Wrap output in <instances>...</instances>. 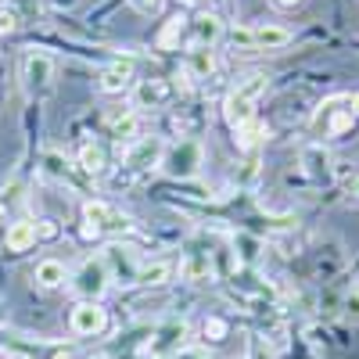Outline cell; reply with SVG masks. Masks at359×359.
Wrapping results in <instances>:
<instances>
[{"instance_id":"cell-1","label":"cell","mask_w":359,"mask_h":359,"mask_svg":"<svg viewBox=\"0 0 359 359\" xmlns=\"http://www.w3.org/2000/svg\"><path fill=\"white\" fill-rule=\"evenodd\" d=\"M266 86H269V79L262 72H252V76L233 83V90H230L226 101H223V118L230 123V130H241L245 123H252V118H255V101L266 94Z\"/></svg>"},{"instance_id":"cell-2","label":"cell","mask_w":359,"mask_h":359,"mask_svg":"<svg viewBox=\"0 0 359 359\" xmlns=\"http://www.w3.org/2000/svg\"><path fill=\"white\" fill-rule=\"evenodd\" d=\"M230 43L233 47H241V50H280L287 47L294 36H291V29L284 25H273V22H259V25H237L230 29Z\"/></svg>"},{"instance_id":"cell-3","label":"cell","mask_w":359,"mask_h":359,"mask_svg":"<svg viewBox=\"0 0 359 359\" xmlns=\"http://www.w3.org/2000/svg\"><path fill=\"white\" fill-rule=\"evenodd\" d=\"M201 165H205V147L194 137L169 144L165 155H162V172L172 176V180H194L201 172Z\"/></svg>"},{"instance_id":"cell-4","label":"cell","mask_w":359,"mask_h":359,"mask_svg":"<svg viewBox=\"0 0 359 359\" xmlns=\"http://www.w3.org/2000/svg\"><path fill=\"white\" fill-rule=\"evenodd\" d=\"M111 284V273H108V266L104 259H83V266L76 269V277H72V291L83 298V302H97V298L108 291Z\"/></svg>"},{"instance_id":"cell-5","label":"cell","mask_w":359,"mask_h":359,"mask_svg":"<svg viewBox=\"0 0 359 359\" xmlns=\"http://www.w3.org/2000/svg\"><path fill=\"white\" fill-rule=\"evenodd\" d=\"M83 233L86 237H97V233H118V230H130L133 223L123 216V212H115V208L108 201H86L83 205Z\"/></svg>"},{"instance_id":"cell-6","label":"cell","mask_w":359,"mask_h":359,"mask_svg":"<svg viewBox=\"0 0 359 359\" xmlns=\"http://www.w3.org/2000/svg\"><path fill=\"white\" fill-rule=\"evenodd\" d=\"M22 83H25V90L33 97L50 94V86H54V62H50V54L29 50L25 62H22Z\"/></svg>"},{"instance_id":"cell-7","label":"cell","mask_w":359,"mask_h":359,"mask_svg":"<svg viewBox=\"0 0 359 359\" xmlns=\"http://www.w3.org/2000/svg\"><path fill=\"white\" fill-rule=\"evenodd\" d=\"M187 338H191V323L187 320H169V323H162L155 331V338L144 345V355H155V359L176 355L180 348H184Z\"/></svg>"},{"instance_id":"cell-8","label":"cell","mask_w":359,"mask_h":359,"mask_svg":"<svg viewBox=\"0 0 359 359\" xmlns=\"http://www.w3.org/2000/svg\"><path fill=\"white\" fill-rule=\"evenodd\" d=\"M101 259H104V266H108V273H111L115 284H137L144 262L137 259L133 248H126V245H108Z\"/></svg>"},{"instance_id":"cell-9","label":"cell","mask_w":359,"mask_h":359,"mask_svg":"<svg viewBox=\"0 0 359 359\" xmlns=\"http://www.w3.org/2000/svg\"><path fill=\"white\" fill-rule=\"evenodd\" d=\"M162 155H165V144L158 137H144V140H133L123 151V165L130 172H144V169L162 165Z\"/></svg>"},{"instance_id":"cell-10","label":"cell","mask_w":359,"mask_h":359,"mask_svg":"<svg viewBox=\"0 0 359 359\" xmlns=\"http://www.w3.org/2000/svg\"><path fill=\"white\" fill-rule=\"evenodd\" d=\"M69 327H72V334H79V338H97L108 327V313L97 302H79L72 309V316H69Z\"/></svg>"},{"instance_id":"cell-11","label":"cell","mask_w":359,"mask_h":359,"mask_svg":"<svg viewBox=\"0 0 359 359\" xmlns=\"http://www.w3.org/2000/svg\"><path fill=\"white\" fill-rule=\"evenodd\" d=\"M187 25H191V43H198V47H216V43L226 36L223 18H219V15H212V11L194 15Z\"/></svg>"},{"instance_id":"cell-12","label":"cell","mask_w":359,"mask_h":359,"mask_svg":"<svg viewBox=\"0 0 359 359\" xmlns=\"http://www.w3.org/2000/svg\"><path fill=\"white\" fill-rule=\"evenodd\" d=\"M172 90L176 86L169 79H140L133 86V108H165Z\"/></svg>"},{"instance_id":"cell-13","label":"cell","mask_w":359,"mask_h":359,"mask_svg":"<svg viewBox=\"0 0 359 359\" xmlns=\"http://www.w3.org/2000/svg\"><path fill=\"white\" fill-rule=\"evenodd\" d=\"M184 72L194 79V83H205L216 76V47H198L191 43L187 57H184Z\"/></svg>"},{"instance_id":"cell-14","label":"cell","mask_w":359,"mask_h":359,"mask_svg":"<svg viewBox=\"0 0 359 359\" xmlns=\"http://www.w3.org/2000/svg\"><path fill=\"white\" fill-rule=\"evenodd\" d=\"M104 123H108V130H111V137L123 144V140H130L133 144V137H137V111L133 108H111L108 115H104Z\"/></svg>"},{"instance_id":"cell-15","label":"cell","mask_w":359,"mask_h":359,"mask_svg":"<svg viewBox=\"0 0 359 359\" xmlns=\"http://www.w3.org/2000/svg\"><path fill=\"white\" fill-rule=\"evenodd\" d=\"M180 277L191 280V284H201L212 277V252H187V259L180 262Z\"/></svg>"},{"instance_id":"cell-16","label":"cell","mask_w":359,"mask_h":359,"mask_svg":"<svg viewBox=\"0 0 359 359\" xmlns=\"http://www.w3.org/2000/svg\"><path fill=\"white\" fill-rule=\"evenodd\" d=\"M33 280H36V287H43V291L62 287V284L69 280V273H65V262H57V259H43V262H36V269H33Z\"/></svg>"},{"instance_id":"cell-17","label":"cell","mask_w":359,"mask_h":359,"mask_svg":"<svg viewBox=\"0 0 359 359\" xmlns=\"http://www.w3.org/2000/svg\"><path fill=\"white\" fill-rule=\"evenodd\" d=\"M133 83V65L130 62H115L101 72V90L104 94H123V90H130Z\"/></svg>"},{"instance_id":"cell-18","label":"cell","mask_w":359,"mask_h":359,"mask_svg":"<svg viewBox=\"0 0 359 359\" xmlns=\"http://www.w3.org/2000/svg\"><path fill=\"white\" fill-rule=\"evenodd\" d=\"M36 245V223H29V219H18L8 226V237H4V248L8 252H29Z\"/></svg>"},{"instance_id":"cell-19","label":"cell","mask_w":359,"mask_h":359,"mask_svg":"<svg viewBox=\"0 0 359 359\" xmlns=\"http://www.w3.org/2000/svg\"><path fill=\"white\" fill-rule=\"evenodd\" d=\"M302 165L313 180H327L331 176V151H327L323 144H309L306 151H302Z\"/></svg>"},{"instance_id":"cell-20","label":"cell","mask_w":359,"mask_h":359,"mask_svg":"<svg viewBox=\"0 0 359 359\" xmlns=\"http://www.w3.org/2000/svg\"><path fill=\"white\" fill-rule=\"evenodd\" d=\"M79 169L86 176H101L108 172V151L101 144H83V151H79Z\"/></svg>"},{"instance_id":"cell-21","label":"cell","mask_w":359,"mask_h":359,"mask_svg":"<svg viewBox=\"0 0 359 359\" xmlns=\"http://www.w3.org/2000/svg\"><path fill=\"white\" fill-rule=\"evenodd\" d=\"M341 101H345V97H334V101H331V111H334V115H331V123L323 126V133H327V137H341V133H348V130H352V123H355L352 108H338Z\"/></svg>"},{"instance_id":"cell-22","label":"cell","mask_w":359,"mask_h":359,"mask_svg":"<svg viewBox=\"0 0 359 359\" xmlns=\"http://www.w3.org/2000/svg\"><path fill=\"white\" fill-rule=\"evenodd\" d=\"M169 277H172V266L169 262H151V266H140L137 284L140 287H162V284H169Z\"/></svg>"},{"instance_id":"cell-23","label":"cell","mask_w":359,"mask_h":359,"mask_svg":"<svg viewBox=\"0 0 359 359\" xmlns=\"http://www.w3.org/2000/svg\"><path fill=\"white\" fill-rule=\"evenodd\" d=\"M233 133H237V137H233V140H237V147H241V151H252V147H259V140H262L269 130L252 118V123H245L241 130H233Z\"/></svg>"},{"instance_id":"cell-24","label":"cell","mask_w":359,"mask_h":359,"mask_svg":"<svg viewBox=\"0 0 359 359\" xmlns=\"http://www.w3.org/2000/svg\"><path fill=\"white\" fill-rule=\"evenodd\" d=\"M184 29H187V18H184V15H172V18L165 22V29L158 33V47H162V50H172V47L180 43V36H184Z\"/></svg>"},{"instance_id":"cell-25","label":"cell","mask_w":359,"mask_h":359,"mask_svg":"<svg viewBox=\"0 0 359 359\" xmlns=\"http://www.w3.org/2000/svg\"><path fill=\"white\" fill-rule=\"evenodd\" d=\"M18 11L11 8V4H0V36H8V33H15L18 29Z\"/></svg>"},{"instance_id":"cell-26","label":"cell","mask_w":359,"mask_h":359,"mask_svg":"<svg viewBox=\"0 0 359 359\" xmlns=\"http://www.w3.org/2000/svg\"><path fill=\"white\" fill-rule=\"evenodd\" d=\"M226 331H230L226 320H219V316H208V320H205V338H208V341H223Z\"/></svg>"},{"instance_id":"cell-27","label":"cell","mask_w":359,"mask_h":359,"mask_svg":"<svg viewBox=\"0 0 359 359\" xmlns=\"http://www.w3.org/2000/svg\"><path fill=\"white\" fill-rule=\"evenodd\" d=\"M248 359H273V348L266 345L262 334H252L248 338Z\"/></svg>"},{"instance_id":"cell-28","label":"cell","mask_w":359,"mask_h":359,"mask_svg":"<svg viewBox=\"0 0 359 359\" xmlns=\"http://www.w3.org/2000/svg\"><path fill=\"white\" fill-rule=\"evenodd\" d=\"M11 8L18 11V18H22V15H25V18H40V11H43L40 0H15Z\"/></svg>"},{"instance_id":"cell-29","label":"cell","mask_w":359,"mask_h":359,"mask_svg":"<svg viewBox=\"0 0 359 359\" xmlns=\"http://www.w3.org/2000/svg\"><path fill=\"white\" fill-rule=\"evenodd\" d=\"M130 4H133V11H140V15L151 18V15H158V11H162L165 0H130Z\"/></svg>"},{"instance_id":"cell-30","label":"cell","mask_w":359,"mask_h":359,"mask_svg":"<svg viewBox=\"0 0 359 359\" xmlns=\"http://www.w3.org/2000/svg\"><path fill=\"white\" fill-rule=\"evenodd\" d=\"M176 359H212V352L201 348V345H191V348H180Z\"/></svg>"},{"instance_id":"cell-31","label":"cell","mask_w":359,"mask_h":359,"mask_svg":"<svg viewBox=\"0 0 359 359\" xmlns=\"http://www.w3.org/2000/svg\"><path fill=\"white\" fill-rule=\"evenodd\" d=\"M345 309L359 320V284H352V287H348V294H345Z\"/></svg>"},{"instance_id":"cell-32","label":"cell","mask_w":359,"mask_h":359,"mask_svg":"<svg viewBox=\"0 0 359 359\" xmlns=\"http://www.w3.org/2000/svg\"><path fill=\"white\" fill-rule=\"evenodd\" d=\"M306 0H273V8H280V11H294V8H302Z\"/></svg>"},{"instance_id":"cell-33","label":"cell","mask_w":359,"mask_h":359,"mask_svg":"<svg viewBox=\"0 0 359 359\" xmlns=\"http://www.w3.org/2000/svg\"><path fill=\"white\" fill-rule=\"evenodd\" d=\"M79 4V0H50V8H57V11H72Z\"/></svg>"},{"instance_id":"cell-34","label":"cell","mask_w":359,"mask_h":359,"mask_svg":"<svg viewBox=\"0 0 359 359\" xmlns=\"http://www.w3.org/2000/svg\"><path fill=\"white\" fill-rule=\"evenodd\" d=\"M36 237H54V223H50V219H43V223L36 226Z\"/></svg>"},{"instance_id":"cell-35","label":"cell","mask_w":359,"mask_h":359,"mask_svg":"<svg viewBox=\"0 0 359 359\" xmlns=\"http://www.w3.org/2000/svg\"><path fill=\"white\" fill-rule=\"evenodd\" d=\"M345 191H348L352 198H359V176H352V180H348V184H345Z\"/></svg>"},{"instance_id":"cell-36","label":"cell","mask_w":359,"mask_h":359,"mask_svg":"<svg viewBox=\"0 0 359 359\" xmlns=\"http://www.w3.org/2000/svg\"><path fill=\"white\" fill-rule=\"evenodd\" d=\"M348 108H352V115H359V94H352V97H348Z\"/></svg>"},{"instance_id":"cell-37","label":"cell","mask_w":359,"mask_h":359,"mask_svg":"<svg viewBox=\"0 0 359 359\" xmlns=\"http://www.w3.org/2000/svg\"><path fill=\"white\" fill-rule=\"evenodd\" d=\"M50 359H76V355H72V352H54Z\"/></svg>"},{"instance_id":"cell-38","label":"cell","mask_w":359,"mask_h":359,"mask_svg":"<svg viewBox=\"0 0 359 359\" xmlns=\"http://www.w3.org/2000/svg\"><path fill=\"white\" fill-rule=\"evenodd\" d=\"M0 223H4V205H0Z\"/></svg>"}]
</instances>
